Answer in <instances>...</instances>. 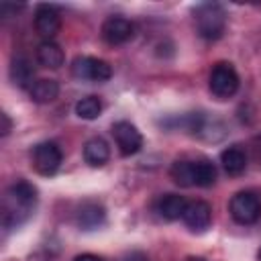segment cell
Returning a JSON list of instances; mask_svg holds the SVG:
<instances>
[{
  "label": "cell",
  "mask_w": 261,
  "mask_h": 261,
  "mask_svg": "<svg viewBox=\"0 0 261 261\" xmlns=\"http://www.w3.org/2000/svg\"><path fill=\"white\" fill-rule=\"evenodd\" d=\"M84 159L92 167H102L110 159V147L102 137H92L84 145Z\"/></svg>",
  "instance_id": "cell-13"
},
{
  "label": "cell",
  "mask_w": 261,
  "mask_h": 261,
  "mask_svg": "<svg viewBox=\"0 0 261 261\" xmlns=\"http://www.w3.org/2000/svg\"><path fill=\"white\" fill-rule=\"evenodd\" d=\"M228 212L239 224H253L261 218V200L255 192H237L228 202Z\"/></svg>",
  "instance_id": "cell-3"
},
{
  "label": "cell",
  "mask_w": 261,
  "mask_h": 261,
  "mask_svg": "<svg viewBox=\"0 0 261 261\" xmlns=\"http://www.w3.org/2000/svg\"><path fill=\"white\" fill-rule=\"evenodd\" d=\"M102 112V102L96 96H86L75 102V114L84 120H94Z\"/></svg>",
  "instance_id": "cell-20"
},
{
  "label": "cell",
  "mask_w": 261,
  "mask_h": 261,
  "mask_svg": "<svg viewBox=\"0 0 261 261\" xmlns=\"http://www.w3.org/2000/svg\"><path fill=\"white\" fill-rule=\"evenodd\" d=\"M29 94H31V100L39 102V104H47V102H53L57 96H59V84L55 80H37L31 88H29Z\"/></svg>",
  "instance_id": "cell-17"
},
{
  "label": "cell",
  "mask_w": 261,
  "mask_h": 261,
  "mask_svg": "<svg viewBox=\"0 0 261 261\" xmlns=\"http://www.w3.org/2000/svg\"><path fill=\"white\" fill-rule=\"evenodd\" d=\"M71 75L82 82H106L112 75V67L108 61L98 57H75L71 63Z\"/></svg>",
  "instance_id": "cell-4"
},
{
  "label": "cell",
  "mask_w": 261,
  "mask_h": 261,
  "mask_svg": "<svg viewBox=\"0 0 261 261\" xmlns=\"http://www.w3.org/2000/svg\"><path fill=\"white\" fill-rule=\"evenodd\" d=\"M186 261H204L202 257H190V259H186Z\"/></svg>",
  "instance_id": "cell-24"
},
{
  "label": "cell",
  "mask_w": 261,
  "mask_h": 261,
  "mask_svg": "<svg viewBox=\"0 0 261 261\" xmlns=\"http://www.w3.org/2000/svg\"><path fill=\"white\" fill-rule=\"evenodd\" d=\"M181 220L186 222V226L194 232H204L210 222H212V208L208 202L204 200H196V202H188Z\"/></svg>",
  "instance_id": "cell-10"
},
{
  "label": "cell",
  "mask_w": 261,
  "mask_h": 261,
  "mask_svg": "<svg viewBox=\"0 0 261 261\" xmlns=\"http://www.w3.org/2000/svg\"><path fill=\"white\" fill-rule=\"evenodd\" d=\"M61 159H63V153H61L59 145L53 143V141L39 143L35 147V151H33V165H35V169L41 175H53V173H57V169L61 165Z\"/></svg>",
  "instance_id": "cell-6"
},
{
  "label": "cell",
  "mask_w": 261,
  "mask_h": 261,
  "mask_svg": "<svg viewBox=\"0 0 261 261\" xmlns=\"http://www.w3.org/2000/svg\"><path fill=\"white\" fill-rule=\"evenodd\" d=\"M216 181V167L208 159L194 161V184L200 188H210Z\"/></svg>",
  "instance_id": "cell-19"
},
{
  "label": "cell",
  "mask_w": 261,
  "mask_h": 261,
  "mask_svg": "<svg viewBox=\"0 0 261 261\" xmlns=\"http://www.w3.org/2000/svg\"><path fill=\"white\" fill-rule=\"evenodd\" d=\"M122 261H149V257H147L145 253H141V251H133V253H128Z\"/></svg>",
  "instance_id": "cell-21"
},
{
  "label": "cell",
  "mask_w": 261,
  "mask_h": 261,
  "mask_svg": "<svg viewBox=\"0 0 261 261\" xmlns=\"http://www.w3.org/2000/svg\"><path fill=\"white\" fill-rule=\"evenodd\" d=\"M75 261H102V259L96 257V255H92V253H84V255H77Z\"/></svg>",
  "instance_id": "cell-23"
},
{
  "label": "cell",
  "mask_w": 261,
  "mask_h": 261,
  "mask_svg": "<svg viewBox=\"0 0 261 261\" xmlns=\"http://www.w3.org/2000/svg\"><path fill=\"white\" fill-rule=\"evenodd\" d=\"M33 77H35V69H33L31 61L24 55L14 57L12 63H10V80H12V84L18 86V88H31L35 84Z\"/></svg>",
  "instance_id": "cell-15"
},
{
  "label": "cell",
  "mask_w": 261,
  "mask_h": 261,
  "mask_svg": "<svg viewBox=\"0 0 261 261\" xmlns=\"http://www.w3.org/2000/svg\"><path fill=\"white\" fill-rule=\"evenodd\" d=\"M37 61H39L43 67L57 69V67L63 65L65 55H63V49H61L55 41H43V43L37 47Z\"/></svg>",
  "instance_id": "cell-14"
},
{
  "label": "cell",
  "mask_w": 261,
  "mask_h": 261,
  "mask_svg": "<svg viewBox=\"0 0 261 261\" xmlns=\"http://www.w3.org/2000/svg\"><path fill=\"white\" fill-rule=\"evenodd\" d=\"M210 92L220 98L226 100L230 96H234V92L239 90V73L234 71V67L230 63H216L210 71V80H208Z\"/></svg>",
  "instance_id": "cell-5"
},
{
  "label": "cell",
  "mask_w": 261,
  "mask_h": 261,
  "mask_svg": "<svg viewBox=\"0 0 261 261\" xmlns=\"http://www.w3.org/2000/svg\"><path fill=\"white\" fill-rule=\"evenodd\" d=\"M37 204V188L24 179L12 184L6 190L4 204H2V224L4 228L18 226L22 220H27Z\"/></svg>",
  "instance_id": "cell-1"
},
{
  "label": "cell",
  "mask_w": 261,
  "mask_h": 261,
  "mask_svg": "<svg viewBox=\"0 0 261 261\" xmlns=\"http://www.w3.org/2000/svg\"><path fill=\"white\" fill-rule=\"evenodd\" d=\"M169 175H171V179H173L177 186H181V188H192V186H196V184H194V161H186V159L175 161V163L171 165V169H169Z\"/></svg>",
  "instance_id": "cell-18"
},
{
  "label": "cell",
  "mask_w": 261,
  "mask_h": 261,
  "mask_svg": "<svg viewBox=\"0 0 261 261\" xmlns=\"http://www.w3.org/2000/svg\"><path fill=\"white\" fill-rule=\"evenodd\" d=\"M112 135H114V141H116V147H118L120 155H124V157L135 155L143 147V135L128 120H118L112 126Z\"/></svg>",
  "instance_id": "cell-7"
},
{
  "label": "cell",
  "mask_w": 261,
  "mask_h": 261,
  "mask_svg": "<svg viewBox=\"0 0 261 261\" xmlns=\"http://www.w3.org/2000/svg\"><path fill=\"white\" fill-rule=\"evenodd\" d=\"M61 29V14L51 4H39L35 10V31L45 39L51 41Z\"/></svg>",
  "instance_id": "cell-9"
},
{
  "label": "cell",
  "mask_w": 261,
  "mask_h": 261,
  "mask_svg": "<svg viewBox=\"0 0 261 261\" xmlns=\"http://www.w3.org/2000/svg\"><path fill=\"white\" fill-rule=\"evenodd\" d=\"M188 206V200L179 194H163L157 204H155V212L165 218V220H177L184 216V210Z\"/></svg>",
  "instance_id": "cell-11"
},
{
  "label": "cell",
  "mask_w": 261,
  "mask_h": 261,
  "mask_svg": "<svg viewBox=\"0 0 261 261\" xmlns=\"http://www.w3.org/2000/svg\"><path fill=\"white\" fill-rule=\"evenodd\" d=\"M259 261H261V249H259Z\"/></svg>",
  "instance_id": "cell-25"
},
{
  "label": "cell",
  "mask_w": 261,
  "mask_h": 261,
  "mask_svg": "<svg viewBox=\"0 0 261 261\" xmlns=\"http://www.w3.org/2000/svg\"><path fill=\"white\" fill-rule=\"evenodd\" d=\"M104 220H106V210L98 202H84L77 208V224L84 230H94V228L102 226Z\"/></svg>",
  "instance_id": "cell-12"
},
{
  "label": "cell",
  "mask_w": 261,
  "mask_h": 261,
  "mask_svg": "<svg viewBox=\"0 0 261 261\" xmlns=\"http://www.w3.org/2000/svg\"><path fill=\"white\" fill-rule=\"evenodd\" d=\"M100 35H102V39L108 45H122V43H126V41L133 39L135 24L128 18H124V16H108L102 22Z\"/></svg>",
  "instance_id": "cell-8"
},
{
  "label": "cell",
  "mask_w": 261,
  "mask_h": 261,
  "mask_svg": "<svg viewBox=\"0 0 261 261\" xmlns=\"http://www.w3.org/2000/svg\"><path fill=\"white\" fill-rule=\"evenodd\" d=\"M196 29L202 39L216 41L226 29V12L216 2H204L196 8Z\"/></svg>",
  "instance_id": "cell-2"
},
{
  "label": "cell",
  "mask_w": 261,
  "mask_h": 261,
  "mask_svg": "<svg viewBox=\"0 0 261 261\" xmlns=\"http://www.w3.org/2000/svg\"><path fill=\"white\" fill-rule=\"evenodd\" d=\"M220 163H222V169L228 175H241L245 171V167H247V157H245L243 149H239V147H226L220 153Z\"/></svg>",
  "instance_id": "cell-16"
},
{
  "label": "cell",
  "mask_w": 261,
  "mask_h": 261,
  "mask_svg": "<svg viewBox=\"0 0 261 261\" xmlns=\"http://www.w3.org/2000/svg\"><path fill=\"white\" fill-rule=\"evenodd\" d=\"M0 118H2V128H0V130H2V135L6 137V135L10 133V128H12V122H10V118H8V114H6V112H2V114H0Z\"/></svg>",
  "instance_id": "cell-22"
}]
</instances>
